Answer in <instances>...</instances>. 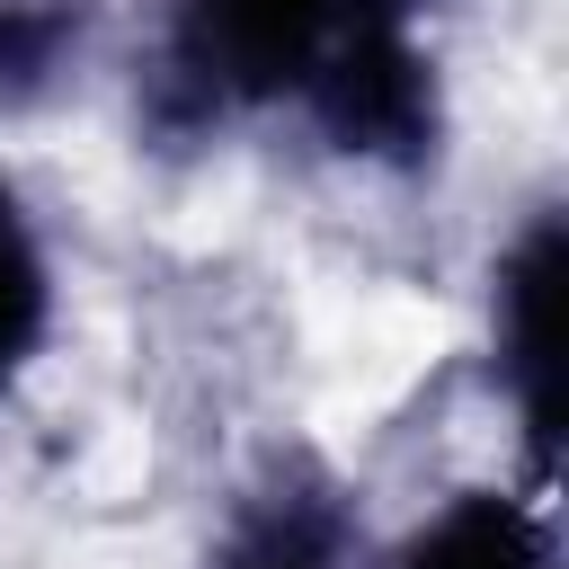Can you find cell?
I'll return each mask as SVG.
<instances>
[{"label": "cell", "mask_w": 569, "mask_h": 569, "mask_svg": "<svg viewBox=\"0 0 569 569\" xmlns=\"http://www.w3.org/2000/svg\"><path fill=\"white\" fill-rule=\"evenodd\" d=\"M71 320V267H62V231L44 213V196L0 160V409L53 365Z\"/></svg>", "instance_id": "cell-6"}, {"label": "cell", "mask_w": 569, "mask_h": 569, "mask_svg": "<svg viewBox=\"0 0 569 569\" xmlns=\"http://www.w3.org/2000/svg\"><path fill=\"white\" fill-rule=\"evenodd\" d=\"M365 569H560V516L551 489L525 471H480L409 507L400 525H373Z\"/></svg>", "instance_id": "cell-5"}, {"label": "cell", "mask_w": 569, "mask_h": 569, "mask_svg": "<svg viewBox=\"0 0 569 569\" xmlns=\"http://www.w3.org/2000/svg\"><path fill=\"white\" fill-rule=\"evenodd\" d=\"M329 36H338L329 0H160L133 62V116L160 142H222L249 124H284Z\"/></svg>", "instance_id": "cell-1"}, {"label": "cell", "mask_w": 569, "mask_h": 569, "mask_svg": "<svg viewBox=\"0 0 569 569\" xmlns=\"http://www.w3.org/2000/svg\"><path fill=\"white\" fill-rule=\"evenodd\" d=\"M365 560H373L365 489L311 445H276L222 498L196 569H365Z\"/></svg>", "instance_id": "cell-4"}, {"label": "cell", "mask_w": 569, "mask_h": 569, "mask_svg": "<svg viewBox=\"0 0 569 569\" xmlns=\"http://www.w3.org/2000/svg\"><path fill=\"white\" fill-rule=\"evenodd\" d=\"M560 276H569V222L560 196H533L480 267V373L489 409L516 445V471L560 489Z\"/></svg>", "instance_id": "cell-3"}, {"label": "cell", "mask_w": 569, "mask_h": 569, "mask_svg": "<svg viewBox=\"0 0 569 569\" xmlns=\"http://www.w3.org/2000/svg\"><path fill=\"white\" fill-rule=\"evenodd\" d=\"M284 124H302L311 151L329 169H347V178H373V187L445 178L453 133H462L445 27H347L338 18L329 53L302 80Z\"/></svg>", "instance_id": "cell-2"}, {"label": "cell", "mask_w": 569, "mask_h": 569, "mask_svg": "<svg viewBox=\"0 0 569 569\" xmlns=\"http://www.w3.org/2000/svg\"><path fill=\"white\" fill-rule=\"evenodd\" d=\"M347 27H445L453 0H329Z\"/></svg>", "instance_id": "cell-8"}, {"label": "cell", "mask_w": 569, "mask_h": 569, "mask_svg": "<svg viewBox=\"0 0 569 569\" xmlns=\"http://www.w3.org/2000/svg\"><path fill=\"white\" fill-rule=\"evenodd\" d=\"M107 0H0V124L53 116L98 71Z\"/></svg>", "instance_id": "cell-7"}]
</instances>
